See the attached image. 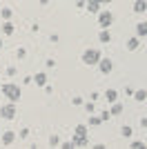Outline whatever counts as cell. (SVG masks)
Returning a JSON list of instances; mask_svg holds the SVG:
<instances>
[{
	"label": "cell",
	"instance_id": "cell-1",
	"mask_svg": "<svg viewBox=\"0 0 147 149\" xmlns=\"http://www.w3.org/2000/svg\"><path fill=\"white\" fill-rule=\"evenodd\" d=\"M0 91H2V96H5L7 100H11V102H20V98H22V89H20V85H16V82H0Z\"/></svg>",
	"mask_w": 147,
	"mask_h": 149
},
{
	"label": "cell",
	"instance_id": "cell-2",
	"mask_svg": "<svg viewBox=\"0 0 147 149\" xmlns=\"http://www.w3.org/2000/svg\"><path fill=\"white\" fill-rule=\"evenodd\" d=\"M100 58H103L100 49H85L80 54V60H83V65H87V67H96Z\"/></svg>",
	"mask_w": 147,
	"mask_h": 149
},
{
	"label": "cell",
	"instance_id": "cell-3",
	"mask_svg": "<svg viewBox=\"0 0 147 149\" xmlns=\"http://www.w3.org/2000/svg\"><path fill=\"white\" fill-rule=\"evenodd\" d=\"M16 116H18V107H16V102L7 100L5 105L0 107V120H13Z\"/></svg>",
	"mask_w": 147,
	"mask_h": 149
},
{
	"label": "cell",
	"instance_id": "cell-4",
	"mask_svg": "<svg viewBox=\"0 0 147 149\" xmlns=\"http://www.w3.org/2000/svg\"><path fill=\"white\" fill-rule=\"evenodd\" d=\"M96 18H98V27H100V29H109V27L114 25V13L111 11H103V9H100V11L96 13Z\"/></svg>",
	"mask_w": 147,
	"mask_h": 149
},
{
	"label": "cell",
	"instance_id": "cell-5",
	"mask_svg": "<svg viewBox=\"0 0 147 149\" xmlns=\"http://www.w3.org/2000/svg\"><path fill=\"white\" fill-rule=\"evenodd\" d=\"M96 67H98V71H100L103 76H107V74L114 71V60H111V58H100Z\"/></svg>",
	"mask_w": 147,
	"mask_h": 149
},
{
	"label": "cell",
	"instance_id": "cell-6",
	"mask_svg": "<svg viewBox=\"0 0 147 149\" xmlns=\"http://www.w3.org/2000/svg\"><path fill=\"white\" fill-rule=\"evenodd\" d=\"M16 138H18L16 131H2V134H0V143L5 145V147H11V145L16 143Z\"/></svg>",
	"mask_w": 147,
	"mask_h": 149
},
{
	"label": "cell",
	"instance_id": "cell-7",
	"mask_svg": "<svg viewBox=\"0 0 147 149\" xmlns=\"http://www.w3.org/2000/svg\"><path fill=\"white\" fill-rule=\"evenodd\" d=\"M71 143H74V147H92L89 136H71Z\"/></svg>",
	"mask_w": 147,
	"mask_h": 149
},
{
	"label": "cell",
	"instance_id": "cell-8",
	"mask_svg": "<svg viewBox=\"0 0 147 149\" xmlns=\"http://www.w3.org/2000/svg\"><path fill=\"white\" fill-rule=\"evenodd\" d=\"M100 2H98V0H85V11L87 13H98L100 11Z\"/></svg>",
	"mask_w": 147,
	"mask_h": 149
},
{
	"label": "cell",
	"instance_id": "cell-9",
	"mask_svg": "<svg viewBox=\"0 0 147 149\" xmlns=\"http://www.w3.org/2000/svg\"><path fill=\"white\" fill-rule=\"evenodd\" d=\"M125 49H127V51H136V49H141V38H138V36H132L127 42H125Z\"/></svg>",
	"mask_w": 147,
	"mask_h": 149
},
{
	"label": "cell",
	"instance_id": "cell-10",
	"mask_svg": "<svg viewBox=\"0 0 147 149\" xmlns=\"http://www.w3.org/2000/svg\"><path fill=\"white\" fill-rule=\"evenodd\" d=\"M31 78H34V85H36V87H45V85H47V80H49L45 71H38V74H34Z\"/></svg>",
	"mask_w": 147,
	"mask_h": 149
},
{
	"label": "cell",
	"instance_id": "cell-11",
	"mask_svg": "<svg viewBox=\"0 0 147 149\" xmlns=\"http://www.w3.org/2000/svg\"><path fill=\"white\" fill-rule=\"evenodd\" d=\"M98 42H100V45H109V42H111L109 29H100V31H98Z\"/></svg>",
	"mask_w": 147,
	"mask_h": 149
},
{
	"label": "cell",
	"instance_id": "cell-12",
	"mask_svg": "<svg viewBox=\"0 0 147 149\" xmlns=\"http://www.w3.org/2000/svg\"><path fill=\"white\" fill-rule=\"evenodd\" d=\"M109 111H111V116H123V111H125V105H123V102H111L109 105Z\"/></svg>",
	"mask_w": 147,
	"mask_h": 149
},
{
	"label": "cell",
	"instance_id": "cell-13",
	"mask_svg": "<svg viewBox=\"0 0 147 149\" xmlns=\"http://www.w3.org/2000/svg\"><path fill=\"white\" fill-rule=\"evenodd\" d=\"M0 31H2V36H13L16 27H13V22H11V20H5V25L0 27Z\"/></svg>",
	"mask_w": 147,
	"mask_h": 149
},
{
	"label": "cell",
	"instance_id": "cell-14",
	"mask_svg": "<svg viewBox=\"0 0 147 149\" xmlns=\"http://www.w3.org/2000/svg\"><path fill=\"white\" fill-rule=\"evenodd\" d=\"M116 100H118V91L116 89H107V91H105V102H107V105L116 102Z\"/></svg>",
	"mask_w": 147,
	"mask_h": 149
},
{
	"label": "cell",
	"instance_id": "cell-15",
	"mask_svg": "<svg viewBox=\"0 0 147 149\" xmlns=\"http://www.w3.org/2000/svg\"><path fill=\"white\" fill-rule=\"evenodd\" d=\"M132 98L136 100V102H145L147 100V89H134V96Z\"/></svg>",
	"mask_w": 147,
	"mask_h": 149
},
{
	"label": "cell",
	"instance_id": "cell-16",
	"mask_svg": "<svg viewBox=\"0 0 147 149\" xmlns=\"http://www.w3.org/2000/svg\"><path fill=\"white\" fill-rule=\"evenodd\" d=\"M136 36L141 38V40L147 36V20H143V22H138V25H136Z\"/></svg>",
	"mask_w": 147,
	"mask_h": 149
},
{
	"label": "cell",
	"instance_id": "cell-17",
	"mask_svg": "<svg viewBox=\"0 0 147 149\" xmlns=\"http://www.w3.org/2000/svg\"><path fill=\"white\" fill-rule=\"evenodd\" d=\"M147 11V0H136L134 2V13H145Z\"/></svg>",
	"mask_w": 147,
	"mask_h": 149
},
{
	"label": "cell",
	"instance_id": "cell-18",
	"mask_svg": "<svg viewBox=\"0 0 147 149\" xmlns=\"http://www.w3.org/2000/svg\"><path fill=\"white\" fill-rule=\"evenodd\" d=\"M74 136H89L87 125H76V127H74Z\"/></svg>",
	"mask_w": 147,
	"mask_h": 149
},
{
	"label": "cell",
	"instance_id": "cell-19",
	"mask_svg": "<svg viewBox=\"0 0 147 149\" xmlns=\"http://www.w3.org/2000/svg\"><path fill=\"white\" fill-rule=\"evenodd\" d=\"M0 16H2V20H11L13 18V11L9 9V7H0Z\"/></svg>",
	"mask_w": 147,
	"mask_h": 149
},
{
	"label": "cell",
	"instance_id": "cell-20",
	"mask_svg": "<svg viewBox=\"0 0 147 149\" xmlns=\"http://www.w3.org/2000/svg\"><path fill=\"white\" fill-rule=\"evenodd\" d=\"M98 125H103L100 116H96V113H89V127H98Z\"/></svg>",
	"mask_w": 147,
	"mask_h": 149
},
{
	"label": "cell",
	"instance_id": "cell-21",
	"mask_svg": "<svg viewBox=\"0 0 147 149\" xmlns=\"http://www.w3.org/2000/svg\"><path fill=\"white\" fill-rule=\"evenodd\" d=\"M120 134H123V138H132L134 136V129L129 127V125H123V129H120Z\"/></svg>",
	"mask_w": 147,
	"mask_h": 149
},
{
	"label": "cell",
	"instance_id": "cell-22",
	"mask_svg": "<svg viewBox=\"0 0 147 149\" xmlns=\"http://www.w3.org/2000/svg\"><path fill=\"white\" fill-rule=\"evenodd\" d=\"M98 116H100V120H103V123H109V120H111V111H109V109H103Z\"/></svg>",
	"mask_w": 147,
	"mask_h": 149
},
{
	"label": "cell",
	"instance_id": "cell-23",
	"mask_svg": "<svg viewBox=\"0 0 147 149\" xmlns=\"http://www.w3.org/2000/svg\"><path fill=\"white\" fill-rule=\"evenodd\" d=\"M129 147H132V149H145L147 143H145V140H134V143H129Z\"/></svg>",
	"mask_w": 147,
	"mask_h": 149
},
{
	"label": "cell",
	"instance_id": "cell-24",
	"mask_svg": "<svg viewBox=\"0 0 147 149\" xmlns=\"http://www.w3.org/2000/svg\"><path fill=\"white\" fill-rule=\"evenodd\" d=\"M47 145H49V147H60V138L54 134V136H49V143Z\"/></svg>",
	"mask_w": 147,
	"mask_h": 149
},
{
	"label": "cell",
	"instance_id": "cell-25",
	"mask_svg": "<svg viewBox=\"0 0 147 149\" xmlns=\"http://www.w3.org/2000/svg\"><path fill=\"white\" fill-rule=\"evenodd\" d=\"M60 147H62V149H76L71 140H65V143H60Z\"/></svg>",
	"mask_w": 147,
	"mask_h": 149
},
{
	"label": "cell",
	"instance_id": "cell-26",
	"mask_svg": "<svg viewBox=\"0 0 147 149\" xmlns=\"http://www.w3.org/2000/svg\"><path fill=\"white\" fill-rule=\"evenodd\" d=\"M71 105L80 107V105H83V98H80V96H74V98H71Z\"/></svg>",
	"mask_w": 147,
	"mask_h": 149
},
{
	"label": "cell",
	"instance_id": "cell-27",
	"mask_svg": "<svg viewBox=\"0 0 147 149\" xmlns=\"http://www.w3.org/2000/svg\"><path fill=\"white\" fill-rule=\"evenodd\" d=\"M85 111H87V113H94V111H96V107H94V102H87V105H85Z\"/></svg>",
	"mask_w": 147,
	"mask_h": 149
},
{
	"label": "cell",
	"instance_id": "cell-28",
	"mask_svg": "<svg viewBox=\"0 0 147 149\" xmlns=\"http://www.w3.org/2000/svg\"><path fill=\"white\" fill-rule=\"evenodd\" d=\"M29 136V129H27V127H22V129H20V134H18V138H27Z\"/></svg>",
	"mask_w": 147,
	"mask_h": 149
},
{
	"label": "cell",
	"instance_id": "cell-29",
	"mask_svg": "<svg viewBox=\"0 0 147 149\" xmlns=\"http://www.w3.org/2000/svg\"><path fill=\"white\" fill-rule=\"evenodd\" d=\"M45 65H47V67H49V69H54V67H56V60H51V58H49V60H47V62H45Z\"/></svg>",
	"mask_w": 147,
	"mask_h": 149
},
{
	"label": "cell",
	"instance_id": "cell-30",
	"mask_svg": "<svg viewBox=\"0 0 147 149\" xmlns=\"http://www.w3.org/2000/svg\"><path fill=\"white\" fill-rule=\"evenodd\" d=\"M7 76H16V67H7Z\"/></svg>",
	"mask_w": 147,
	"mask_h": 149
},
{
	"label": "cell",
	"instance_id": "cell-31",
	"mask_svg": "<svg viewBox=\"0 0 147 149\" xmlns=\"http://www.w3.org/2000/svg\"><path fill=\"white\" fill-rule=\"evenodd\" d=\"M125 96H134V87H125Z\"/></svg>",
	"mask_w": 147,
	"mask_h": 149
},
{
	"label": "cell",
	"instance_id": "cell-32",
	"mask_svg": "<svg viewBox=\"0 0 147 149\" xmlns=\"http://www.w3.org/2000/svg\"><path fill=\"white\" fill-rule=\"evenodd\" d=\"M24 56H27V51H24V49H18V58H20V60H22Z\"/></svg>",
	"mask_w": 147,
	"mask_h": 149
},
{
	"label": "cell",
	"instance_id": "cell-33",
	"mask_svg": "<svg viewBox=\"0 0 147 149\" xmlns=\"http://www.w3.org/2000/svg\"><path fill=\"white\" fill-rule=\"evenodd\" d=\"M141 127H143V129H147V116H145V118H141Z\"/></svg>",
	"mask_w": 147,
	"mask_h": 149
},
{
	"label": "cell",
	"instance_id": "cell-34",
	"mask_svg": "<svg viewBox=\"0 0 147 149\" xmlns=\"http://www.w3.org/2000/svg\"><path fill=\"white\" fill-rule=\"evenodd\" d=\"M100 5H109V2H114V0H98Z\"/></svg>",
	"mask_w": 147,
	"mask_h": 149
},
{
	"label": "cell",
	"instance_id": "cell-35",
	"mask_svg": "<svg viewBox=\"0 0 147 149\" xmlns=\"http://www.w3.org/2000/svg\"><path fill=\"white\" fill-rule=\"evenodd\" d=\"M38 2H40L43 7H47V5H49V0H38Z\"/></svg>",
	"mask_w": 147,
	"mask_h": 149
}]
</instances>
